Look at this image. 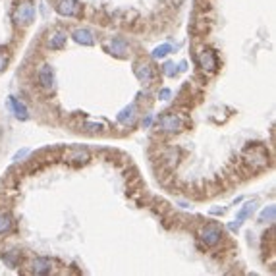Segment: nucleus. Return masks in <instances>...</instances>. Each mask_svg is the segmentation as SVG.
Wrapping results in <instances>:
<instances>
[{
	"mask_svg": "<svg viewBox=\"0 0 276 276\" xmlns=\"http://www.w3.org/2000/svg\"><path fill=\"white\" fill-rule=\"evenodd\" d=\"M10 228H12V218H10V214L0 213V234L8 232Z\"/></svg>",
	"mask_w": 276,
	"mask_h": 276,
	"instance_id": "17",
	"label": "nucleus"
},
{
	"mask_svg": "<svg viewBox=\"0 0 276 276\" xmlns=\"http://www.w3.org/2000/svg\"><path fill=\"white\" fill-rule=\"evenodd\" d=\"M31 270L39 276L48 274V272L52 270V263H50L48 259H45V257H39V259H35L31 263Z\"/></svg>",
	"mask_w": 276,
	"mask_h": 276,
	"instance_id": "12",
	"label": "nucleus"
},
{
	"mask_svg": "<svg viewBox=\"0 0 276 276\" xmlns=\"http://www.w3.org/2000/svg\"><path fill=\"white\" fill-rule=\"evenodd\" d=\"M134 118H135V104L126 106V108L118 114V122L120 124H126V126H132V124H134Z\"/></svg>",
	"mask_w": 276,
	"mask_h": 276,
	"instance_id": "14",
	"label": "nucleus"
},
{
	"mask_svg": "<svg viewBox=\"0 0 276 276\" xmlns=\"http://www.w3.org/2000/svg\"><path fill=\"white\" fill-rule=\"evenodd\" d=\"M14 20H16V24L20 25H29L35 20V8H33L31 2H24V4H20L16 10V14H14Z\"/></svg>",
	"mask_w": 276,
	"mask_h": 276,
	"instance_id": "3",
	"label": "nucleus"
},
{
	"mask_svg": "<svg viewBox=\"0 0 276 276\" xmlns=\"http://www.w3.org/2000/svg\"><path fill=\"white\" fill-rule=\"evenodd\" d=\"M64 160H66V162H70V164H76V166L85 164L87 160H89V151L81 149V147H71V149H68Z\"/></svg>",
	"mask_w": 276,
	"mask_h": 276,
	"instance_id": "6",
	"label": "nucleus"
},
{
	"mask_svg": "<svg viewBox=\"0 0 276 276\" xmlns=\"http://www.w3.org/2000/svg\"><path fill=\"white\" fill-rule=\"evenodd\" d=\"M199 60H201V66H203V70H207V71H216V68H218V58H216L214 50H211V48L203 50Z\"/></svg>",
	"mask_w": 276,
	"mask_h": 276,
	"instance_id": "8",
	"label": "nucleus"
},
{
	"mask_svg": "<svg viewBox=\"0 0 276 276\" xmlns=\"http://www.w3.org/2000/svg\"><path fill=\"white\" fill-rule=\"evenodd\" d=\"M6 62H8V60H6V56L0 54V71H2V70H4V68H6Z\"/></svg>",
	"mask_w": 276,
	"mask_h": 276,
	"instance_id": "22",
	"label": "nucleus"
},
{
	"mask_svg": "<svg viewBox=\"0 0 276 276\" xmlns=\"http://www.w3.org/2000/svg\"><path fill=\"white\" fill-rule=\"evenodd\" d=\"M253 209H255V203H253V201H251V203H247V205H245L244 209L237 213L236 222H232V224H230V230H236V232H237V230H240V226L245 222V218H247V216L253 213Z\"/></svg>",
	"mask_w": 276,
	"mask_h": 276,
	"instance_id": "13",
	"label": "nucleus"
},
{
	"mask_svg": "<svg viewBox=\"0 0 276 276\" xmlns=\"http://www.w3.org/2000/svg\"><path fill=\"white\" fill-rule=\"evenodd\" d=\"M39 83L43 89H52L54 87V70L50 64H43L39 68Z\"/></svg>",
	"mask_w": 276,
	"mask_h": 276,
	"instance_id": "7",
	"label": "nucleus"
},
{
	"mask_svg": "<svg viewBox=\"0 0 276 276\" xmlns=\"http://www.w3.org/2000/svg\"><path fill=\"white\" fill-rule=\"evenodd\" d=\"M168 52H172V47L170 45H160V47L153 50V58H164Z\"/></svg>",
	"mask_w": 276,
	"mask_h": 276,
	"instance_id": "18",
	"label": "nucleus"
},
{
	"mask_svg": "<svg viewBox=\"0 0 276 276\" xmlns=\"http://www.w3.org/2000/svg\"><path fill=\"white\" fill-rule=\"evenodd\" d=\"M8 106L12 108V112H14V116H16L17 120H27V118H29L27 106H25L22 101H17L16 97H10V99H8Z\"/></svg>",
	"mask_w": 276,
	"mask_h": 276,
	"instance_id": "11",
	"label": "nucleus"
},
{
	"mask_svg": "<svg viewBox=\"0 0 276 276\" xmlns=\"http://www.w3.org/2000/svg\"><path fill=\"white\" fill-rule=\"evenodd\" d=\"M56 12L66 17H78L81 16V4L78 0H58L56 2Z\"/></svg>",
	"mask_w": 276,
	"mask_h": 276,
	"instance_id": "1",
	"label": "nucleus"
},
{
	"mask_svg": "<svg viewBox=\"0 0 276 276\" xmlns=\"http://www.w3.org/2000/svg\"><path fill=\"white\" fill-rule=\"evenodd\" d=\"M220 237H222V232L216 224H207L205 228L201 230V240L209 247H214V245L220 242Z\"/></svg>",
	"mask_w": 276,
	"mask_h": 276,
	"instance_id": "4",
	"label": "nucleus"
},
{
	"mask_svg": "<svg viewBox=\"0 0 276 276\" xmlns=\"http://www.w3.org/2000/svg\"><path fill=\"white\" fill-rule=\"evenodd\" d=\"M160 99H162V101H168V99H170V89H162V91H160Z\"/></svg>",
	"mask_w": 276,
	"mask_h": 276,
	"instance_id": "21",
	"label": "nucleus"
},
{
	"mask_svg": "<svg viewBox=\"0 0 276 276\" xmlns=\"http://www.w3.org/2000/svg\"><path fill=\"white\" fill-rule=\"evenodd\" d=\"M25 155H29V149H24V151H20V153H16L14 160H22V158H24Z\"/></svg>",
	"mask_w": 276,
	"mask_h": 276,
	"instance_id": "20",
	"label": "nucleus"
},
{
	"mask_svg": "<svg viewBox=\"0 0 276 276\" xmlns=\"http://www.w3.org/2000/svg\"><path fill=\"white\" fill-rule=\"evenodd\" d=\"M71 39L76 41L78 45H83V47L95 45V37H93V33L89 31V29H76V31L71 33Z\"/></svg>",
	"mask_w": 276,
	"mask_h": 276,
	"instance_id": "10",
	"label": "nucleus"
},
{
	"mask_svg": "<svg viewBox=\"0 0 276 276\" xmlns=\"http://www.w3.org/2000/svg\"><path fill=\"white\" fill-rule=\"evenodd\" d=\"M151 122H153V116H147V118L143 120V126H145V127L151 126Z\"/></svg>",
	"mask_w": 276,
	"mask_h": 276,
	"instance_id": "23",
	"label": "nucleus"
},
{
	"mask_svg": "<svg viewBox=\"0 0 276 276\" xmlns=\"http://www.w3.org/2000/svg\"><path fill=\"white\" fill-rule=\"evenodd\" d=\"M66 41H68V35L62 31H56L52 37H50V41H48V45H50V48L52 50H60V48L66 47Z\"/></svg>",
	"mask_w": 276,
	"mask_h": 276,
	"instance_id": "15",
	"label": "nucleus"
},
{
	"mask_svg": "<svg viewBox=\"0 0 276 276\" xmlns=\"http://www.w3.org/2000/svg\"><path fill=\"white\" fill-rule=\"evenodd\" d=\"M276 218V207L274 205H268L267 209H263L259 214V220L261 222H272Z\"/></svg>",
	"mask_w": 276,
	"mask_h": 276,
	"instance_id": "16",
	"label": "nucleus"
},
{
	"mask_svg": "<svg viewBox=\"0 0 276 276\" xmlns=\"http://www.w3.org/2000/svg\"><path fill=\"white\" fill-rule=\"evenodd\" d=\"M108 52L112 56H118V58H126L130 54V48H127V43L122 39H112L108 43Z\"/></svg>",
	"mask_w": 276,
	"mask_h": 276,
	"instance_id": "9",
	"label": "nucleus"
},
{
	"mask_svg": "<svg viewBox=\"0 0 276 276\" xmlns=\"http://www.w3.org/2000/svg\"><path fill=\"white\" fill-rule=\"evenodd\" d=\"M162 71H164L166 76H174V73L178 71V66L174 62H166L164 66H162Z\"/></svg>",
	"mask_w": 276,
	"mask_h": 276,
	"instance_id": "19",
	"label": "nucleus"
},
{
	"mask_svg": "<svg viewBox=\"0 0 276 276\" xmlns=\"http://www.w3.org/2000/svg\"><path fill=\"white\" fill-rule=\"evenodd\" d=\"M158 126H160L162 132H168V134H178V132H181V127H183V122H181L180 116L164 114V116H160V120H158Z\"/></svg>",
	"mask_w": 276,
	"mask_h": 276,
	"instance_id": "2",
	"label": "nucleus"
},
{
	"mask_svg": "<svg viewBox=\"0 0 276 276\" xmlns=\"http://www.w3.org/2000/svg\"><path fill=\"white\" fill-rule=\"evenodd\" d=\"M134 71L137 79L145 83V85H151L153 81H155V70H153V66L149 62H137L134 66Z\"/></svg>",
	"mask_w": 276,
	"mask_h": 276,
	"instance_id": "5",
	"label": "nucleus"
}]
</instances>
